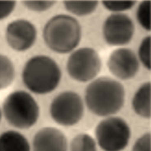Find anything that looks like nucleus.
Segmentation results:
<instances>
[{
    "label": "nucleus",
    "mask_w": 151,
    "mask_h": 151,
    "mask_svg": "<svg viewBox=\"0 0 151 151\" xmlns=\"http://www.w3.org/2000/svg\"><path fill=\"white\" fill-rule=\"evenodd\" d=\"M125 91L118 81L107 76L95 79L86 87L85 101L89 110L99 117H110L120 111L125 102Z\"/></svg>",
    "instance_id": "nucleus-1"
},
{
    "label": "nucleus",
    "mask_w": 151,
    "mask_h": 151,
    "mask_svg": "<svg viewBox=\"0 0 151 151\" xmlns=\"http://www.w3.org/2000/svg\"><path fill=\"white\" fill-rule=\"evenodd\" d=\"M61 77V70L57 63L44 55L29 59L22 73L24 85L31 92L38 95L53 92L59 86Z\"/></svg>",
    "instance_id": "nucleus-2"
},
{
    "label": "nucleus",
    "mask_w": 151,
    "mask_h": 151,
    "mask_svg": "<svg viewBox=\"0 0 151 151\" xmlns=\"http://www.w3.org/2000/svg\"><path fill=\"white\" fill-rule=\"evenodd\" d=\"M81 26L79 22L68 14L52 17L45 24L43 37L45 45L58 54H67L74 50L81 40Z\"/></svg>",
    "instance_id": "nucleus-3"
},
{
    "label": "nucleus",
    "mask_w": 151,
    "mask_h": 151,
    "mask_svg": "<svg viewBox=\"0 0 151 151\" xmlns=\"http://www.w3.org/2000/svg\"><path fill=\"white\" fill-rule=\"evenodd\" d=\"M2 113L10 125L20 130L35 126L40 115L37 101L28 92L18 90L11 93L3 103Z\"/></svg>",
    "instance_id": "nucleus-4"
},
{
    "label": "nucleus",
    "mask_w": 151,
    "mask_h": 151,
    "mask_svg": "<svg viewBox=\"0 0 151 151\" xmlns=\"http://www.w3.org/2000/svg\"><path fill=\"white\" fill-rule=\"evenodd\" d=\"M131 130L122 118L110 116L101 121L95 129L97 144L103 151H122L128 146Z\"/></svg>",
    "instance_id": "nucleus-5"
},
{
    "label": "nucleus",
    "mask_w": 151,
    "mask_h": 151,
    "mask_svg": "<svg viewBox=\"0 0 151 151\" xmlns=\"http://www.w3.org/2000/svg\"><path fill=\"white\" fill-rule=\"evenodd\" d=\"M84 104L82 97L73 91L58 94L51 102L49 113L52 119L60 126L71 127L79 123L83 117Z\"/></svg>",
    "instance_id": "nucleus-6"
},
{
    "label": "nucleus",
    "mask_w": 151,
    "mask_h": 151,
    "mask_svg": "<svg viewBox=\"0 0 151 151\" xmlns=\"http://www.w3.org/2000/svg\"><path fill=\"white\" fill-rule=\"evenodd\" d=\"M101 60L93 48L83 47L74 51L68 58L66 70L70 77L80 83H86L100 73Z\"/></svg>",
    "instance_id": "nucleus-7"
},
{
    "label": "nucleus",
    "mask_w": 151,
    "mask_h": 151,
    "mask_svg": "<svg viewBox=\"0 0 151 151\" xmlns=\"http://www.w3.org/2000/svg\"><path fill=\"white\" fill-rule=\"evenodd\" d=\"M135 27L131 19L125 14L114 13L108 16L103 26L105 41L112 46L128 44L132 39Z\"/></svg>",
    "instance_id": "nucleus-8"
},
{
    "label": "nucleus",
    "mask_w": 151,
    "mask_h": 151,
    "mask_svg": "<svg viewBox=\"0 0 151 151\" xmlns=\"http://www.w3.org/2000/svg\"><path fill=\"white\" fill-rule=\"evenodd\" d=\"M37 38L36 27L28 20H14L6 27V42L9 46L15 51L24 52L30 50L35 43Z\"/></svg>",
    "instance_id": "nucleus-9"
},
{
    "label": "nucleus",
    "mask_w": 151,
    "mask_h": 151,
    "mask_svg": "<svg viewBox=\"0 0 151 151\" xmlns=\"http://www.w3.org/2000/svg\"><path fill=\"white\" fill-rule=\"evenodd\" d=\"M107 64L111 73L123 81L133 78L139 70L138 58L129 48H119L113 51L109 56Z\"/></svg>",
    "instance_id": "nucleus-10"
},
{
    "label": "nucleus",
    "mask_w": 151,
    "mask_h": 151,
    "mask_svg": "<svg viewBox=\"0 0 151 151\" xmlns=\"http://www.w3.org/2000/svg\"><path fill=\"white\" fill-rule=\"evenodd\" d=\"M67 137L61 130L53 127H43L33 136L32 151H69Z\"/></svg>",
    "instance_id": "nucleus-11"
},
{
    "label": "nucleus",
    "mask_w": 151,
    "mask_h": 151,
    "mask_svg": "<svg viewBox=\"0 0 151 151\" xmlns=\"http://www.w3.org/2000/svg\"><path fill=\"white\" fill-rule=\"evenodd\" d=\"M0 151H32L31 145L21 133L8 130L0 134Z\"/></svg>",
    "instance_id": "nucleus-12"
},
{
    "label": "nucleus",
    "mask_w": 151,
    "mask_h": 151,
    "mask_svg": "<svg viewBox=\"0 0 151 151\" xmlns=\"http://www.w3.org/2000/svg\"><path fill=\"white\" fill-rule=\"evenodd\" d=\"M132 106L135 113L145 119L151 118V83H144L134 95Z\"/></svg>",
    "instance_id": "nucleus-13"
},
{
    "label": "nucleus",
    "mask_w": 151,
    "mask_h": 151,
    "mask_svg": "<svg viewBox=\"0 0 151 151\" xmlns=\"http://www.w3.org/2000/svg\"><path fill=\"white\" fill-rule=\"evenodd\" d=\"M15 75V67L11 60L6 55L0 54V91L10 86Z\"/></svg>",
    "instance_id": "nucleus-14"
},
{
    "label": "nucleus",
    "mask_w": 151,
    "mask_h": 151,
    "mask_svg": "<svg viewBox=\"0 0 151 151\" xmlns=\"http://www.w3.org/2000/svg\"><path fill=\"white\" fill-rule=\"evenodd\" d=\"M65 9L78 16H85L93 13L98 5L97 1H64Z\"/></svg>",
    "instance_id": "nucleus-15"
},
{
    "label": "nucleus",
    "mask_w": 151,
    "mask_h": 151,
    "mask_svg": "<svg viewBox=\"0 0 151 151\" xmlns=\"http://www.w3.org/2000/svg\"><path fill=\"white\" fill-rule=\"evenodd\" d=\"M97 143L92 136L85 133L75 135L69 145V151H97Z\"/></svg>",
    "instance_id": "nucleus-16"
},
{
    "label": "nucleus",
    "mask_w": 151,
    "mask_h": 151,
    "mask_svg": "<svg viewBox=\"0 0 151 151\" xmlns=\"http://www.w3.org/2000/svg\"><path fill=\"white\" fill-rule=\"evenodd\" d=\"M150 14V1H143L137 9L136 18L141 26L144 29L149 31L151 30Z\"/></svg>",
    "instance_id": "nucleus-17"
},
{
    "label": "nucleus",
    "mask_w": 151,
    "mask_h": 151,
    "mask_svg": "<svg viewBox=\"0 0 151 151\" xmlns=\"http://www.w3.org/2000/svg\"><path fill=\"white\" fill-rule=\"evenodd\" d=\"M151 37L146 36L142 41L138 51L139 58L144 66L150 70Z\"/></svg>",
    "instance_id": "nucleus-18"
},
{
    "label": "nucleus",
    "mask_w": 151,
    "mask_h": 151,
    "mask_svg": "<svg viewBox=\"0 0 151 151\" xmlns=\"http://www.w3.org/2000/svg\"><path fill=\"white\" fill-rule=\"evenodd\" d=\"M24 6L30 11L35 12L41 13L51 9L57 3L56 1H22Z\"/></svg>",
    "instance_id": "nucleus-19"
},
{
    "label": "nucleus",
    "mask_w": 151,
    "mask_h": 151,
    "mask_svg": "<svg viewBox=\"0 0 151 151\" xmlns=\"http://www.w3.org/2000/svg\"><path fill=\"white\" fill-rule=\"evenodd\" d=\"M136 1H103V6L108 10L119 13L131 9L135 5Z\"/></svg>",
    "instance_id": "nucleus-20"
},
{
    "label": "nucleus",
    "mask_w": 151,
    "mask_h": 151,
    "mask_svg": "<svg viewBox=\"0 0 151 151\" xmlns=\"http://www.w3.org/2000/svg\"><path fill=\"white\" fill-rule=\"evenodd\" d=\"M131 151H151V134H144L135 141Z\"/></svg>",
    "instance_id": "nucleus-21"
},
{
    "label": "nucleus",
    "mask_w": 151,
    "mask_h": 151,
    "mask_svg": "<svg viewBox=\"0 0 151 151\" xmlns=\"http://www.w3.org/2000/svg\"><path fill=\"white\" fill-rule=\"evenodd\" d=\"M14 1H0V20L4 19L13 12L16 6Z\"/></svg>",
    "instance_id": "nucleus-22"
},
{
    "label": "nucleus",
    "mask_w": 151,
    "mask_h": 151,
    "mask_svg": "<svg viewBox=\"0 0 151 151\" xmlns=\"http://www.w3.org/2000/svg\"><path fill=\"white\" fill-rule=\"evenodd\" d=\"M2 116V113L1 109L0 108V122H1V120Z\"/></svg>",
    "instance_id": "nucleus-23"
}]
</instances>
